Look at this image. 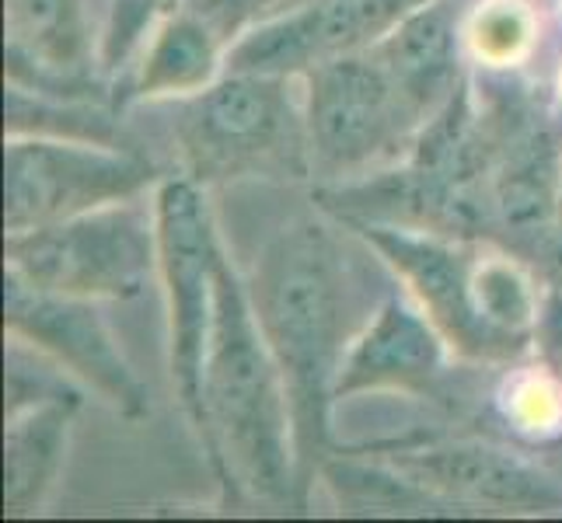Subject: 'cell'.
Instances as JSON below:
<instances>
[{
    "instance_id": "cell-6",
    "label": "cell",
    "mask_w": 562,
    "mask_h": 523,
    "mask_svg": "<svg viewBox=\"0 0 562 523\" xmlns=\"http://www.w3.org/2000/svg\"><path fill=\"white\" fill-rule=\"evenodd\" d=\"M4 269L85 300L137 297L158 269V213L137 196L8 235Z\"/></svg>"
},
{
    "instance_id": "cell-18",
    "label": "cell",
    "mask_w": 562,
    "mask_h": 523,
    "mask_svg": "<svg viewBox=\"0 0 562 523\" xmlns=\"http://www.w3.org/2000/svg\"><path fill=\"white\" fill-rule=\"evenodd\" d=\"M503 416L517 433L549 440L562 433V380L541 363V374L514 377L503 391Z\"/></svg>"
},
{
    "instance_id": "cell-3",
    "label": "cell",
    "mask_w": 562,
    "mask_h": 523,
    "mask_svg": "<svg viewBox=\"0 0 562 523\" xmlns=\"http://www.w3.org/2000/svg\"><path fill=\"white\" fill-rule=\"evenodd\" d=\"M353 227L405 283L451 353L475 363H510L535 345V325L549 289L538 286L517 251L398 224Z\"/></svg>"
},
{
    "instance_id": "cell-4",
    "label": "cell",
    "mask_w": 562,
    "mask_h": 523,
    "mask_svg": "<svg viewBox=\"0 0 562 523\" xmlns=\"http://www.w3.org/2000/svg\"><path fill=\"white\" fill-rule=\"evenodd\" d=\"M301 77L241 73L171 99V144L196 185L238 179H312V129Z\"/></svg>"
},
{
    "instance_id": "cell-12",
    "label": "cell",
    "mask_w": 562,
    "mask_h": 523,
    "mask_svg": "<svg viewBox=\"0 0 562 523\" xmlns=\"http://www.w3.org/2000/svg\"><path fill=\"white\" fill-rule=\"evenodd\" d=\"M448 339L416 300L387 294L339 366L336 401L367 391H426L443 377Z\"/></svg>"
},
{
    "instance_id": "cell-19",
    "label": "cell",
    "mask_w": 562,
    "mask_h": 523,
    "mask_svg": "<svg viewBox=\"0 0 562 523\" xmlns=\"http://www.w3.org/2000/svg\"><path fill=\"white\" fill-rule=\"evenodd\" d=\"M469 43L479 60L507 67L520 60L531 46V14L525 11V4H514V0H493V4L479 8Z\"/></svg>"
},
{
    "instance_id": "cell-13",
    "label": "cell",
    "mask_w": 562,
    "mask_h": 523,
    "mask_svg": "<svg viewBox=\"0 0 562 523\" xmlns=\"http://www.w3.org/2000/svg\"><path fill=\"white\" fill-rule=\"evenodd\" d=\"M8 84L81 99L91 84L88 0H4Z\"/></svg>"
},
{
    "instance_id": "cell-20",
    "label": "cell",
    "mask_w": 562,
    "mask_h": 523,
    "mask_svg": "<svg viewBox=\"0 0 562 523\" xmlns=\"http://www.w3.org/2000/svg\"><path fill=\"white\" fill-rule=\"evenodd\" d=\"M301 4L304 0H182V8L203 18V22L221 35V43L227 49L251 29L273 22V18L294 11Z\"/></svg>"
},
{
    "instance_id": "cell-21",
    "label": "cell",
    "mask_w": 562,
    "mask_h": 523,
    "mask_svg": "<svg viewBox=\"0 0 562 523\" xmlns=\"http://www.w3.org/2000/svg\"><path fill=\"white\" fill-rule=\"evenodd\" d=\"M168 4L171 0H115L99 46L102 67H120L140 46L144 32L168 11Z\"/></svg>"
},
{
    "instance_id": "cell-11",
    "label": "cell",
    "mask_w": 562,
    "mask_h": 523,
    "mask_svg": "<svg viewBox=\"0 0 562 523\" xmlns=\"http://www.w3.org/2000/svg\"><path fill=\"white\" fill-rule=\"evenodd\" d=\"M392 464L419 486L454 502L458 510H562V481L555 475L490 443H434V447L402 451Z\"/></svg>"
},
{
    "instance_id": "cell-22",
    "label": "cell",
    "mask_w": 562,
    "mask_h": 523,
    "mask_svg": "<svg viewBox=\"0 0 562 523\" xmlns=\"http://www.w3.org/2000/svg\"><path fill=\"white\" fill-rule=\"evenodd\" d=\"M535 349L541 363L562 380V289L549 286L546 304H541V315L535 325Z\"/></svg>"
},
{
    "instance_id": "cell-14",
    "label": "cell",
    "mask_w": 562,
    "mask_h": 523,
    "mask_svg": "<svg viewBox=\"0 0 562 523\" xmlns=\"http://www.w3.org/2000/svg\"><path fill=\"white\" fill-rule=\"evenodd\" d=\"M371 53L430 123L464 84L461 0H430L416 8L384 38H378Z\"/></svg>"
},
{
    "instance_id": "cell-15",
    "label": "cell",
    "mask_w": 562,
    "mask_h": 523,
    "mask_svg": "<svg viewBox=\"0 0 562 523\" xmlns=\"http://www.w3.org/2000/svg\"><path fill=\"white\" fill-rule=\"evenodd\" d=\"M81 395L49 398L8 416L4 430V513H35L64 471L70 425Z\"/></svg>"
},
{
    "instance_id": "cell-16",
    "label": "cell",
    "mask_w": 562,
    "mask_h": 523,
    "mask_svg": "<svg viewBox=\"0 0 562 523\" xmlns=\"http://www.w3.org/2000/svg\"><path fill=\"white\" fill-rule=\"evenodd\" d=\"M221 60H227L221 35L186 8L171 11L144 53L137 81H133V99L158 102L196 94L217 81Z\"/></svg>"
},
{
    "instance_id": "cell-7",
    "label": "cell",
    "mask_w": 562,
    "mask_h": 523,
    "mask_svg": "<svg viewBox=\"0 0 562 523\" xmlns=\"http://www.w3.org/2000/svg\"><path fill=\"white\" fill-rule=\"evenodd\" d=\"M158 213V273L168 297L171 380L192 425H203V360L217 297L221 241L203 189L192 179H168L154 200Z\"/></svg>"
},
{
    "instance_id": "cell-8",
    "label": "cell",
    "mask_w": 562,
    "mask_h": 523,
    "mask_svg": "<svg viewBox=\"0 0 562 523\" xmlns=\"http://www.w3.org/2000/svg\"><path fill=\"white\" fill-rule=\"evenodd\" d=\"M154 164L133 150L64 137H8L4 235H22L109 203L137 200Z\"/></svg>"
},
{
    "instance_id": "cell-9",
    "label": "cell",
    "mask_w": 562,
    "mask_h": 523,
    "mask_svg": "<svg viewBox=\"0 0 562 523\" xmlns=\"http://www.w3.org/2000/svg\"><path fill=\"white\" fill-rule=\"evenodd\" d=\"M4 325L14 339L35 345L70 377L88 384L123 419L140 422L150 416L147 387L94 311V300L56 294L4 269Z\"/></svg>"
},
{
    "instance_id": "cell-5",
    "label": "cell",
    "mask_w": 562,
    "mask_h": 523,
    "mask_svg": "<svg viewBox=\"0 0 562 523\" xmlns=\"http://www.w3.org/2000/svg\"><path fill=\"white\" fill-rule=\"evenodd\" d=\"M301 81L312 168L328 185L367 179L413 154L426 120L371 49L328 60Z\"/></svg>"
},
{
    "instance_id": "cell-17",
    "label": "cell",
    "mask_w": 562,
    "mask_h": 523,
    "mask_svg": "<svg viewBox=\"0 0 562 523\" xmlns=\"http://www.w3.org/2000/svg\"><path fill=\"white\" fill-rule=\"evenodd\" d=\"M325 481L336 489V496L346 507L357 510H392V513H440V510H458L454 502L419 486L416 478L392 468H363V464H346L333 461L322 468Z\"/></svg>"
},
{
    "instance_id": "cell-23",
    "label": "cell",
    "mask_w": 562,
    "mask_h": 523,
    "mask_svg": "<svg viewBox=\"0 0 562 523\" xmlns=\"http://www.w3.org/2000/svg\"><path fill=\"white\" fill-rule=\"evenodd\" d=\"M559 217H562V179H559Z\"/></svg>"
},
{
    "instance_id": "cell-10",
    "label": "cell",
    "mask_w": 562,
    "mask_h": 523,
    "mask_svg": "<svg viewBox=\"0 0 562 523\" xmlns=\"http://www.w3.org/2000/svg\"><path fill=\"white\" fill-rule=\"evenodd\" d=\"M430 0H304L227 49V70L304 77L328 60L371 49Z\"/></svg>"
},
{
    "instance_id": "cell-2",
    "label": "cell",
    "mask_w": 562,
    "mask_h": 523,
    "mask_svg": "<svg viewBox=\"0 0 562 523\" xmlns=\"http://www.w3.org/2000/svg\"><path fill=\"white\" fill-rule=\"evenodd\" d=\"M200 436L231 492L248 489L269 502L301 496L286 380L259 328L248 286L224 255L203 360Z\"/></svg>"
},
{
    "instance_id": "cell-1",
    "label": "cell",
    "mask_w": 562,
    "mask_h": 523,
    "mask_svg": "<svg viewBox=\"0 0 562 523\" xmlns=\"http://www.w3.org/2000/svg\"><path fill=\"white\" fill-rule=\"evenodd\" d=\"M245 286L286 380L304 496L328 443L346 349L371 321L363 307V269L336 227L307 217L266 245Z\"/></svg>"
}]
</instances>
